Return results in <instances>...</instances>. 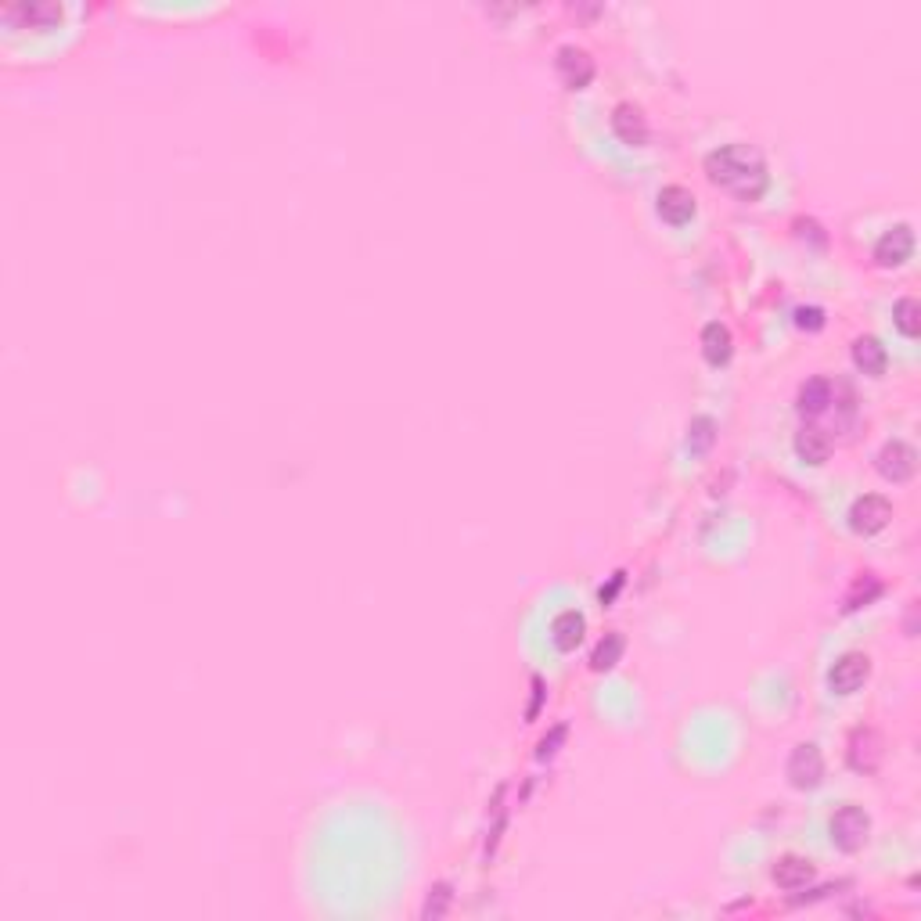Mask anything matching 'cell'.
<instances>
[{
    "label": "cell",
    "instance_id": "1",
    "mask_svg": "<svg viewBox=\"0 0 921 921\" xmlns=\"http://www.w3.org/2000/svg\"><path fill=\"white\" fill-rule=\"evenodd\" d=\"M706 177L720 191L734 195L738 202H756L767 191L770 173L767 159H763L752 144H724L706 155Z\"/></svg>",
    "mask_w": 921,
    "mask_h": 921
},
{
    "label": "cell",
    "instance_id": "2",
    "mask_svg": "<svg viewBox=\"0 0 921 921\" xmlns=\"http://www.w3.org/2000/svg\"><path fill=\"white\" fill-rule=\"evenodd\" d=\"M828 832H832V846H835V850H842V853L864 850V842H868V835H871L868 810H864V806H857V803L839 806V810L832 814Z\"/></svg>",
    "mask_w": 921,
    "mask_h": 921
},
{
    "label": "cell",
    "instance_id": "3",
    "mask_svg": "<svg viewBox=\"0 0 921 921\" xmlns=\"http://www.w3.org/2000/svg\"><path fill=\"white\" fill-rule=\"evenodd\" d=\"M871 680V655L868 652H842L828 670V691L832 695H857Z\"/></svg>",
    "mask_w": 921,
    "mask_h": 921
},
{
    "label": "cell",
    "instance_id": "4",
    "mask_svg": "<svg viewBox=\"0 0 921 921\" xmlns=\"http://www.w3.org/2000/svg\"><path fill=\"white\" fill-rule=\"evenodd\" d=\"M875 468L886 483H907L918 472V450L904 439H886L882 450L875 454Z\"/></svg>",
    "mask_w": 921,
    "mask_h": 921
},
{
    "label": "cell",
    "instance_id": "5",
    "mask_svg": "<svg viewBox=\"0 0 921 921\" xmlns=\"http://www.w3.org/2000/svg\"><path fill=\"white\" fill-rule=\"evenodd\" d=\"M889 519H893V501L882 493H864L850 508V529L857 537H875L889 526Z\"/></svg>",
    "mask_w": 921,
    "mask_h": 921
},
{
    "label": "cell",
    "instance_id": "6",
    "mask_svg": "<svg viewBox=\"0 0 921 921\" xmlns=\"http://www.w3.org/2000/svg\"><path fill=\"white\" fill-rule=\"evenodd\" d=\"M788 785L799 788V792H814L817 785L824 781V756L821 749H817L814 742H803L792 749V756H788Z\"/></svg>",
    "mask_w": 921,
    "mask_h": 921
},
{
    "label": "cell",
    "instance_id": "7",
    "mask_svg": "<svg viewBox=\"0 0 921 921\" xmlns=\"http://www.w3.org/2000/svg\"><path fill=\"white\" fill-rule=\"evenodd\" d=\"M886 756V742L875 727H857L850 734V749H846V763H850L857 774H875L878 763Z\"/></svg>",
    "mask_w": 921,
    "mask_h": 921
},
{
    "label": "cell",
    "instance_id": "8",
    "mask_svg": "<svg viewBox=\"0 0 921 921\" xmlns=\"http://www.w3.org/2000/svg\"><path fill=\"white\" fill-rule=\"evenodd\" d=\"M911 256H914V227L911 224L889 227V231L875 242V263L878 267H886V270L904 267Z\"/></svg>",
    "mask_w": 921,
    "mask_h": 921
},
{
    "label": "cell",
    "instance_id": "9",
    "mask_svg": "<svg viewBox=\"0 0 921 921\" xmlns=\"http://www.w3.org/2000/svg\"><path fill=\"white\" fill-rule=\"evenodd\" d=\"M655 213H659L670 227H684L695 220L698 202L684 184H666V188L659 191V198H655Z\"/></svg>",
    "mask_w": 921,
    "mask_h": 921
},
{
    "label": "cell",
    "instance_id": "10",
    "mask_svg": "<svg viewBox=\"0 0 921 921\" xmlns=\"http://www.w3.org/2000/svg\"><path fill=\"white\" fill-rule=\"evenodd\" d=\"M770 878H774V886L785 889V893H799V889H806L810 882L817 878V868L810 857H799V853H785V857L774 860V868H770Z\"/></svg>",
    "mask_w": 921,
    "mask_h": 921
},
{
    "label": "cell",
    "instance_id": "11",
    "mask_svg": "<svg viewBox=\"0 0 921 921\" xmlns=\"http://www.w3.org/2000/svg\"><path fill=\"white\" fill-rule=\"evenodd\" d=\"M0 15L8 18V22H18V26L47 29L62 18V4H51V0H18V4H4Z\"/></svg>",
    "mask_w": 921,
    "mask_h": 921
},
{
    "label": "cell",
    "instance_id": "12",
    "mask_svg": "<svg viewBox=\"0 0 921 921\" xmlns=\"http://www.w3.org/2000/svg\"><path fill=\"white\" fill-rule=\"evenodd\" d=\"M555 65H558V76H562L569 90H583L587 83L594 80V58L583 51V47H576V44L558 47Z\"/></svg>",
    "mask_w": 921,
    "mask_h": 921
},
{
    "label": "cell",
    "instance_id": "13",
    "mask_svg": "<svg viewBox=\"0 0 921 921\" xmlns=\"http://www.w3.org/2000/svg\"><path fill=\"white\" fill-rule=\"evenodd\" d=\"M609 123H612V134H616L623 144H630V148L648 144V119H644V112L634 105V101H619V105L612 108Z\"/></svg>",
    "mask_w": 921,
    "mask_h": 921
},
{
    "label": "cell",
    "instance_id": "14",
    "mask_svg": "<svg viewBox=\"0 0 921 921\" xmlns=\"http://www.w3.org/2000/svg\"><path fill=\"white\" fill-rule=\"evenodd\" d=\"M587 634V616L576 609H562L555 619H551V641H555L558 652H576Z\"/></svg>",
    "mask_w": 921,
    "mask_h": 921
},
{
    "label": "cell",
    "instance_id": "15",
    "mask_svg": "<svg viewBox=\"0 0 921 921\" xmlns=\"http://www.w3.org/2000/svg\"><path fill=\"white\" fill-rule=\"evenodd\" d=\"M850 353H853V364H857V371H864V375H871V378L886 375L889 353H886V346L875 339V335H857V339H853Z\"/></svg>",
    "mask_w": 921,
    "mask_h": 921
},
{
    "label": "cell",
    "instance_id": "16",
    "mask_svg": "<svg viewBox=\"0 0 921 921\" xmlns=\"http://www.w3.org/2000/svg\"><path fill=\"white\" fill-rule=\"evenodd\" d=\"M698 342H702V357H706L709 367H724L734 353L731 328L720 321H709L706 328H702V335H698Z\"/></svg>",
    "mask_w": 921,
    "mask_h": 921
},
{
    "label": "cell",
    "instance_id": "17",
    "mask_svg": "<svg viewBox=\"0 0 921 921\" xmlns=\"http://www.w3.org/2000/svg\"><path fill=\"white\" fill-rule=\"evenodd\" d=\"M832 400H835L832 378L817 375V378H806V382L799 385V411H803V414L828 411V403H832Z\"/></svg>",
    "mask_w": 921,
    "mask_h": 921
},
{
    "label": "cell",
    "instance_id": "18",
    "mask_svg": "<svg viewBox=\"0 0 921 921\" xmlns=\"http://www.w3.org/2000/svg\"><path fill=\"white\" fill-rule=\"evenodd\" d=\"M796 454L806 465H824L832 457V439L824 436L821 429H814V425H806V429L796 432Z\"/></svg>",
    "mask_w": 921,
    "mask_h": 921
},
{
    "label": "cell",
    "instance_id": "19",
    "mask_svg": "<svg viewBox=\"0 0 921 921\" xmlns=\"http://www.w3.org/2000/svg\"><path fill=\"white\" fill-rule=\"evenodd\" d=\"M623 652H626V641H623V634H605L601 637L598 644H594V652H591V670L594 673H609L612 666H616L619 659H623Z\"/></svg>",
    "mask_w": 921,
    "mask_h": 921
},
{
    "label": "cell",
    "instance_id": "20",
    "mask_svg": "<svg viewBox=\"0 0 921 921\" xmlns=\"http://www.w3.org/2000/svg\"><path fill=\"white\" fill-rule=\"evenodd\" d=\"M893 324L904 339H918L921 335V303L914 296H904L893 303Z\"/></svg>",
    "mask_w": 921,
    "mask_h": 921
},
{
    "label": "cell",
    "instance_id": "21",
    "mask_svg": "<svg viewBox=\"0 0 921 921\" xmlns=\"http://www.w3.org/2000/svg\"><path fill=\"white\" fill-rule=\"evenodd\" d=\"M882 594V580H878L875 573H864L857 583H853V591L846 594V612L853 609H864V605H871V601Z\"/></svg>",
    "mask_w": 921,
    "mask_h": 921
},
{
    "label": "cell",
    "instance_id": "22",
    "mask_svg": "<svg viewBox=\"0 0 921 921\" xmlns=\"http://www.w3.org/2000/svg\"><path fill=\"white\" fill-rule=\"evenodd\" d=\"M447 907H450V886L447 882H439L436 889H429V900L421 907V918H443Z\"/></svg>",
    "mask_w": 921,
    "mask_h": 921
},
{
    "label": "cell",
    "instance_id": "23",
    "mask_svg": "<svg viewBox=\"0 0 921 921\" xmlns=\"http://www.w3.org/2000/svg\"><path fill=\"white\" fill-rule=\"evenodd\" d=\"M565 724H558V727H551V734H544L540 738V745H537V760L544 763V760H555V752L562 749V742H565Z\"/></svg>",
    "mask_w": 921,
    "mask_h": 921
},
{
    "label": "cell",
    "instance_id": "24",
    "mask_svg": "<svg viewBox=\"0 0 921 921\" xmlns=\"http://www.w3.org/2000/svg\"><path fill=\"white\" fill-rule=\"evenodd\" d=\"M796 328L821 331L824 328V310H821V306H799V310H796Z\"/></svg>",
    "mask_w": 921,
    "mask_h": 921
},
{
    "label": "cell",
    "instance_id": "25",
    "mask_svg": "<svg viewBox=\"0 0 921 921\" xmlns=\"http://www.w3.org/2000/svg\"><path fill=\"white\" fill-rule=\"evenodd\" d=\"M544 695H547L544 680L533 677V698H529V706H526V720H537V716H540V706H544Z\"/></svg>",
    "mask_w": 921,
    "mask_h": 921
},
{
    "label": "cell",
    "instance_id": "26",
    "mask_svg": "<svg viewBox=\"0 0 921 921\" xmlns=\"http://www.w3.org/2000/svg\"><path fill=\"white\" fill-rule=\"evenodd\" d=\"M691 429H695V436H698L695 450H706L709 443H713V432H709V429H713V421H709V418H695V421H691Z\"/></svg>",
    "mask_w": 921,
    "mask_h": 921
},
{
    "label": "cell",
    "instance_id": "27",
    "mask_svg": "<svg viewBox=\"0 0 921 921\" xmlns=\"http://www.w3.org/2000/svg\"><path fill=\"white\" fill-rule=\"evenodd\" d=\"M623 583H626V573H616V576H612L609 587H601V591H598V601H601V605H612V601H616V594L623 591Z\"/></svg>",
    "mask_w": 921,
    "mask_h": 921
}]
</instances>
